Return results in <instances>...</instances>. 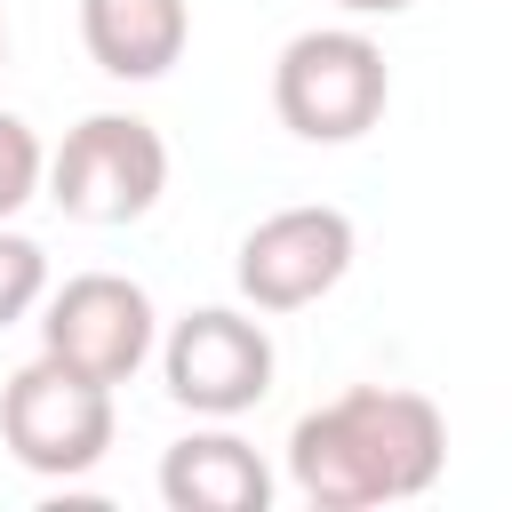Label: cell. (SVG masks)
Segmentation results:
<instances>
[{
	"label": "cell",
	"mask_w": 512,
	"mask_h": 512,
	"mask_svg": "<svg viewBox=\"0 0 512 512\" xmlns=\"http://www.w3.org/2000/svg\"><path fill=\"white\" fill-rule=\"evenodd\" d=\"M0 440L24 472L40 480H80L112 448V384L64 368V360H24L0 384Z\"/></svg>",
	"instance_id": "cell-4"
},
{
	"label": "cell",
	"mask_w": 512,
	"mask_h": 512,
	"mask_svg": "<svg viewBox=\"0 0 512 512\" xmlns=\"http://www.w3.org/2000/svg\"><path fill=\"white\" fill-rule=\"evenodd\" d=\"M0 56H8V24H0Z\"/></svg>",
	"instance_id": "cell-13"
},
{
	"label": "cell",
	"mask_w": 512,
	"mask_h": 512,
	"mask_svg": "<svg viewBox=\"0 0 512 512\" xmlns=\"http://www.w3.org/2000/svg\"><path fill=\"white\" fill-rule=\"evenodd\" d=\"M440 464H448V424L408 384H352L312 416H296L288 432V480L320 512L408 504L440 480Z\"/></svg>",
	"instance_id": "cell-1"
},
{
	"label": "cell",
	"mask_w": 512,
	"mask_h": 512,
	"mask_svg": "<svg viewBox=\"0 0 512 512\" xmlns=\"http://www.w3.org/2000/svg\"><path fill=\"white\" fill-rule=\"evenodd\" d=\"M336 8H352V16H400V8H416V0H336Z\"/></svg>",
	"instance_id": "cell-12"
},
{
	"label": "cell",
	"mask_w": 512,
	"mask_h": 512,
	"mask_svg": "<svg viewBox=\"0 0 512 512\" xmlns=\"http://www.w3.org/2000/svg\"><path fill=\"white\" fill-rule=\"evenodd\" d=\"M40 184H48V200L72 224H136L168 192V144L136 112H88L56 144V160L40 168Z\"/></svg>",
	"instance_id": "cell-3"
},
{
	"label": "cell",
	"mask_w": 512,
	"mask_h": 512,
	"mask_svg": "<svg viewBox=\"0 0 512 512\" xmlns=\"http://www.w3.org/2000/svg\"><path fill=\"white\" fill-rule=\"evenodd\" d=\"M40 296H48V248L32 232H8L0 224V328H16Z\"/></svg>",
	"instance_id": "cell-10"
},
{
	"label": "cell",
	"mask_w": 512,
	"mask_h": 512,
	"mask_svg": "<svg viewBox=\"0 0 512 512\" xmlns=\"http://www.w3.org/2000/svg\"><path fill=\"white\" fill-rule=\"evenodd\" d=\"M40 168H48V152H40V136H32V120H16V112H0V224L40 192Z\"/></svg>",
	"instance_id": "cell-11"
},
{
	"label": "cell",
	"mask_w": 512,
	"mask_h": 512,
	"mask_svg": "<svg viewBox=\"0 0 512 512\" xmlns=\"http://www.w3.org/2000/svg\"><path fill=\"white\" fill-rule=\"evenodd\" d=\"M160 496L176 512H264L272 504V472L240 432H184L160 456Z\"/></svg>",
	"instance_id": "cell-9"
},
{
	"label": "cell",
	"mask_w": 512,
	"mask_h": 512,
	"mask_svg": "<svg viewBox=\"0 0 512 512\" xmlns=\"http://www.w3.org/2000/svg\"><path fill=\"white\" fill-rule=\"evenodd\" d=\"M352 216L344 208H328V200H304V208H272L248 240H240V264H232V280H240V296L256 304V312H304V304H320L344 272H352Z\"/></svg>",
	"instance_id": "cell-7"
},
{
	"label": "cell",
	"mask_w": 512,
	"mask_h": 512,
	"mask_svg": "<svg viewBox=\"0 0 512 512\" xmlns=\"http://www.w3.org/2000/svg\"><path fill=\"white\" fill-rule=\"evenodd\" d=\"M192 40V0H80V48L104 80H160Z\"/></svg>",
	"instance_id": "cell-8"
},
{
	"label": "cell",
	"mask_w": 512,
	"mask_h": 512,
	"mask_svg": "<svg viewBox=\"0 0 512 512\" xmlns=\"http://www.w3.org/2000/svg\"><path fill=\"white\" fill-rule=\"evenodd\" d=\"M160 344V312L128 272H72L64 288L40 296V352L96 376V384H128Z\"/></svg>",
	"instance_id": "cell-5"
},
{
	"label": "cell",
	"mask_w": 512,
	"mask_h": 512,
	"mask_svg": "<svg viewBox=\"0 0 512 512\" xmlns=\"http://www.w3.org/2000/svg\"><path fill=\"white\" fill-rule=\"evenodd\" d=\"M392 104V72H384V48L352 24H320V32H296L272 64V112L288 136L304 144H352L384 120Z\"/></svg>",
	"instance_id": "cell-2"
},
{
	"label": "cell",
	"mask_w": 512,
	"mask_h": 512,
	"mask_svg": "<svg viewBox=\"0 0 512 512\" xmlns=\"http://www.w3.org/2000/svg\"><path fill=\"white\" fill-rule=\"evenodd\" d=\"M272 368H280V352H272L264 320H248V312H232V304L184 312V320L168 328V344H160L168 400L192 408V416H216V424L248 416V408L272 392Z\"/></svg>",
	"instance_id": "cell-6"
}]
</instances>
